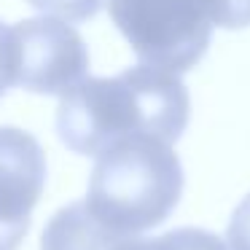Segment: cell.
<instances>
[{
  "label": "cell",
  "mask_w": 250,
  "mask_h": 250,
  "mask_svg": "<svg viewBox=\"0 0 250 250\" xmlns=\"http://www.w3.org/2000/svg\"><path fill=\"white\" fill-rule=\"evenodd\" d=\"M183 196V167L167 140L132 135L97 153L86 207L119 237L156 229Z\"/></svg>",
  "instance_id": "cell-2"
},
{
  "label": "cell",
  "mask_w": 250,
  "mask_h": 250,
  "mask_svg": "<svg viewBox=\"0 0 250 250\" xmlns=\"http://www.w3.org/2000/svg\"><path fill=\"white\" fill-rule=\"evenodd\" d=\"M27 3L43 14H57L65 22H86L103 8V0H27Z\"/></svg>",
  "instance_id": "cell-9"
},
{
  "label": "cell",
  "mask_w": 250,
  "mask_h": 250,
  "mask_svg": "<svg viewBox=\"0 0 250 250\" xmlns=\"http://www.w3.org/2000/svg\"><path fill=\"white\" fill-rule=\"evenodd\" d=\"M46 186V153L30 132L0 126V250H17Z\"/></svg>",
  "instance_id": "cell-5"
},
{
  "label": "cell",
  "mask_w": 250,
  "mask_h": 250,
  "mask_svg": "<svg viewBox=\"0 0 250 250\" xmlns=\"http://www.w3.org/2000/svg\"><path fill=\"white\" fill-rule=\"evenodd\" d=\"M17 83V70H14V38L11 27L0 22V97Z\"/></svg>",
  "instance_id": "cell-11"
},
{
  "label": "cell",
  "mask_w": 250,
  "mask_h": 250,
  "mask_svg": "<svg viewBox=\"0 0 250 250\" xmlns=\"http://www.w3.org/2000/svg\"><path fill=\"white\" fill-rule=\"evenodd\" d=\"M17 86L33 94H67L89 73L83 38L54 17L22 19L11 27Z\"/></svg>",
  "instance_id": "cell-4"
},
{
  "label": "cell",
  "mask_w": 250,
  "mask_h": 250,
  "mask_svg": "<svg viewBox=\"0 0 250 250\" xmlns=\"http://www.w3.org/2000/svg\"><path fill=\"white\" fill-rule=\"evenodd\" d=\"M113 250H229V245L221 237L205 231V229H172L162 237H126Z\"/></svg>",
  "instance_id": "cell-7"
},
{
  "label": "cell",
  "mask_w": 250,
  "mask_h": 250,
  "mask_svg": "<svg viewBox=\"0 0 250 250\" xmlns=\"http://www.w3.org/2000/svg\"><path fill=\"white\" fill-rule=\"evenodd\" d=\"M226 239H229V250H250V194L231 212Z\"/></svg>",
  "instance_id": "cell-10"
},
{
  "label": "cell",
  "mask_w": 250,
  "mask_h": 250,
  "mask_svg": "<svg viewBox=\"0 0 250 250\" xmlns=\"http://www.w3.org/2000/svg\"><path fill=\"white\" fill-rule=\"evenodd\" d=\"M108 11L143 65L175 76L191 70L212 38L202 0H108Z\"/></svg>",
  "instance_id": "cell-3"
},
{
  "label": "cell",
  "mask_w": 250,
  "mask_h": 250,
  "mask_svg": "<svg viewBox=\"0 0 250 250\" xmlns=\"http://www.w3.org/2000/svg\"><path fill=\"white\" fill-rule=\"evenodd\" d=\"M188 113V92L175 73L137 65L113 78H83L62 94L57 135L81 156H97L132 135H153L172 146L186 132Z\"/></svg>",
  "instance_id": "cell-1"
},
{
  "label": "cell",
  "mask_w": 250,
  "mask_h": 250,
  "mask_svg": "<svg viewBox=\"0 0 250 250\" xmlns=\"http://www.w3.org/2000/svg\"><path fill=\"white\" fill-rule=\"evenodd\" d=\"M212 24L223 30L250 27V0H202Z\"/></svg>",
  "instance_id": "cell-8"
},
{
  "label": "cell",
  "mask_w": 250,
  "mask_h": 250,
  "mask_svg": "<svg viewBox=\"0 0 250 250\" xmlns=\"http://www.w3.org/2000/svg\"><path fill=\"white\" fill-rule=\"evenodd\" d=\"M126 237L105 229L86 202H70L51 215L41 234V250H113Z\"/></svg>",
  "instance_id": "cell-6"
}]
</instances>
